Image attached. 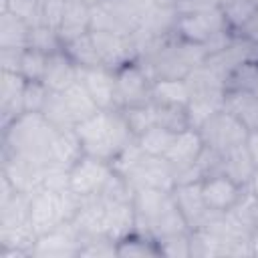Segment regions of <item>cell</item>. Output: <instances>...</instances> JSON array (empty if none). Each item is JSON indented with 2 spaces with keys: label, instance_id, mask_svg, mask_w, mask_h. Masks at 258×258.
<instances>
[{
  "label": "cell",
  "instance_id": "cell-29",
  "mask_svg": "<svg viewBox=\"0 0 258 258\" xmlns=\"http://www.w3.org/2000/svg\"><path fill=\"white\" fill-rule=\"evenodd\" d=\"M153 107V119L155 125L171 131V133H179L185 129H191L189 125V115H187V107L181 105H165V103H151Z\"/></svg>",
  "mask_w": 258,
  "mask_h": 258
},
{
  "label": "cell",
  "instance_id": "cell-23",
  "mask_svg": "<svg viewBox=\"0 0 258 258\" xmlns=\"http://www.w3.org/2000/svg\"><path fill=\"white\" fill-rule=\"evenodd\" d=\"M220 155H222V173L228 175L230 179H234L238 185L246 187L250 183L254 171H256V165H254V161L248 153L246 143H242L238 147H232V149H228Z\"/></svg>",
  "mask_w": 258,
  "mask_h": 258
},
{
  "label": "cell",
  "instance_id": "cell-30",
  "mask_svg": "<svg viewBox=\"0 0 258 258\" xmlns=\"http://www.w3.org/2000/svg\"><path fill=\"white\" fill-rule=\"evenodd\" d=\"M64 52L73 58V62L79 67V69H93V67H103L101 62V56L97 52V46L93 42V36L91 32L89 34H83L75 40H69L64 44Z\"/></svg>",
  "mask_w": 258,
  "mask_h": 258
},
{
  "label": "cell",
  "instance_id": "cell-21",
  "mask_svg": "<svg viewBox=\"0 0 258 258\" xmlns=\"http://www.w3.org/2000/svg\"><path fill=\"white\" fill-rule=\"evenodd\" d=\"M77 81H79V67L64 52V48L48 54L46 71L42 77V83L48 87V91H64Z\"/></svg>",
  "mask_w": 258,
  "mask_h": 258
},
{
  "label": "cell",
  "instance_id": "cell-37",
  "mask_svg": "<svg viewBox=\"0 0 258 258\" xmlns=\"http://www.w3.org/2000/svg\"><path fill=\"white\" fill-rule=\"evenodd\" d=\"M91 258H113L117 256V242L107 236H81V254Z\"/></svg>",
  "mask_w": 258,
  "mask_h": 258
},
{
  "label": "cell",
  "instance_id": "cell-3",
  "mask_svg": "<svg viewBox=\"0 0 258 258\" xmlns=\"http://www.w3.org/2000/svg\"><path fill=\"white\" fill-rule=\"evenodd\" d=\"M75 131L85 155H93L107 163H113V159L135 141L121 109H99L95 115L79 123Z\"/></svg>",
  "mask_w": 258,
  "mask_h": 258
},
{
  "label": "cell",
  "instance_id": "cell-13",
  "mask_svg": "<svg viewBox=\"0 0 258 258\" xmlns=\"http://www.w3.org/2000/svg\"><path fill=\"white\" fill-rule=\"evenodd\" d=\"M113 173V165L93 155H83L71 167V189L81 198L97 196Z\"/></svg>",
  "mask_w": 258,
  "mask_h": 258
},
{
  "label": "cell",
  "instance_id": "cell-7",
  "mask_svg": "<svg viewBox=\"0 0 258 258\" xmlns=\"http://www.w3.org/2000/svg\"><path fill=\"white\" fill-rule=\"evenodd\" d=\"M185 83L189 91V103H187L189 125L191 129H198L210 115H214L224 107L226 83L206 64L194 69L185 77Z\"/></svg>",
  "mask_w": 258,
  "mask_h": 258
},
{
  "label": "cell",
  "instance_id": "cell-9",
  "mask_svg": "<svg viewBox=\"0 0 258 258\" xmlns=\"http://www.w3.org/2000/svg\"><path fill=\"white\" fill-rule=\"evenodd\" d=\"M198 133L204 145L218 153H224L232 147L246 143V137H248V129L236 117H232L226 109H220L214 115H210L198 127Z\"/></svg>",
  "mask_w": 258,
  "mask_h": 258
},
{
  "label": "cell",
  "instance_id": "cell-16",
  "mask_svg": "<svg viewBox=\"0 0 258 258\" xmlns=\"http://www.w3.org/2000/svg\"><path fill=\"white\" fill-rule=\"evenodd\" d=\"M24 89L26 79L18 73L0 75V127H8L24 113Z\"/></svg>",
  "mask_w": 258,
  "mask_h": 258
},
{
  "label": "cell",
  "instance_id": "cell-47",
  "mask_svg": "<svg viewBox=\"0 0 258 258\" xmlns=\"http://www.w3.org/2000/svg\"><path fill=\"white\" fill-rule=\"evenodd\" d=\"M248 187H250V189H252V194L258 198V167H256V171H254V175H252V179H250Z\"/></svg>",
  "mask_w": 258,
  "mask_h": 258
},
{
  "label": "cell",
  "instance_id": "cell-44",
  "mask_svg": "<svg viewBox=\"0 0 258 258\" xmlns=\"http://www.w3.org/2000/svg\"><path fill=\"white\" fill-rule=\"evenodd\" d=\"M26 48H0V69L20 75V62Z\"/></svg>",
  "mask_w": 258,
  "mask_h": 258
},
{
  "label": "cell",
  "instance_id": "cell-11",
  "mask_svg": "<svg viewBox=\"0 0 258 258\" xmlns=\"http://www.w3.org/2000/svg\"><path fill=\"white\" fill-rule=\"evenodd\" d=\"M81 254V234L73 222L38 234L30 258H73Z\"/></svg>",
  "mask_w": 258,
  "mask_h": 258
},
{
  "label": "cell",
  "instance_id": "cell-48",
  "mask_svg": "<svg viewBox=\"0 0 258 258\" xmlns=\"http://www.w3.org/2000/svg\"><path fill=\"white\" fill-rule=\"evenodd\" d=\"M250 246H252V256H258V228L254 230V234L250 238Z\"/></svg>",
  "mask_w": 258,
  "mask_h": 258
},
{
  "label": "cell",
  "instance_id": "cell-20",
  "mask_svg": "<svg viewBox=\"0 0 258 258\" xmlns=\"http://www.w3.org/2000/svg\"><path fill=\"white\" fill-rule=\"evenodd\" d=\"M232 117H236L248 131L258 127V97L248 89H226L224 107Z\"/></svg>",
  "mask_w": 258,
  "mask_h": 258
},
{
  "label": "cell",
  "instance_id": "cell-43",
  "mask_svg": "<svg viewBox=\"0 0 258 258\" xmlns=\"http://www.w3.org/2000/svg\"><path fill=\"white\" fill-rule=\"evenodd\" d=\"M177 14H194V12H206L220 8V0H175L173 4Z\"/></svg>",
  "mask_w": 258,
  "mask_h": 258
},
{
  "label": "cell",
  "instance_id": "cell-19",
  "mask_svg": "<svg viewBox=\"0 0 258 258\" xmlns=\"http://www.w3.org/2000/svg\"><path fill=\"white\" fill-rule=\"evenodd\" d=\"M204 149V141L198 133V129H185L173 135V141L165 153V159L171 163L173 171L189 167L198 161L200 153Z\"/></svg>",
  "mask_w": 258,
  "mask_h": 258
},
{
  "label": "cell",
  "instance_id": "cell-24",
  "mask_svg": "<svg viewBox=\"0 0 258 258\" xmlns=\"http://www.w3.org/2000/svg\"><path fill=\"white\" fill-rule=\"evenodd\" d=\"M32 226L30 220V194L16 191L8 200L0 202V232Z\"/></svg>",
  "mask_w": 258,
  "mask_h": 258
},
{
  "label": "cell",
  "instance_id": "cell-12",
  "mask_svg": "<svg viewBox=\"0 0 258 258\" xmlns=\"http://www.w3.org/2000/svg\"><path fill=\"white\" fill-rule=\"evenodd\" d=\"M93 42L101 56L103 67L117 71L133 60H137V44L133 34H117L107 30H91Z\"/></svg>",
  "mask_w": 258,
  "mask_h": 258
},
{
  "label": "cell",
  "instance_id": "cell-50",
  "mask_svg": "<svg viewBox=\"0 0 258 258\" xmlns=\"http://www.w3.org/2000/svg\"><path fill=\"white\" fill-rule=\"evenodd\" d=\"M87 6H91V8H95V6H99V4H103L105 0H83Z\"/></svg>",
  "mask_w": 258,
  "mask_h": 258
},
{
  "label": "cell",
  "instance_id": "cell-46",
  "mask_svg": "<svg viewBox=\"0 0 258 258\" xmlns=\"http://www.w3.org/2000/svg\"><path fill=\"white\" fill-rule=\"evenodd\" d=\"M246 147H248V153H250V157H252L254 165L258 167V127L248 131V137H246Z\"/></svg>",
  "mask_w": 258,
  "mask_h": 258
},
{
  "label": "cell",
  "instance_id": "cell-40",
  "mask_svg": "<svg viewBox=\"0 0 258 258\" xmlns=\"http://www.w3.org/2000/svg\"><path fill=\"white\" fill-rule=\"evenodd\" d=\"M161 256H171V258H191V242H189V232L173 234L167 238L157 240Z\"/></svg>",
  "mask_w": 258,
  "mask_h": 258
},
{
  "label": "cell",
  "instance_id": "cell-32",
  "mask_svg": "<svg viewBox=\"0 0 258 258\" xmlns=\"http://www.w3.org/2000/svg\"><path fill=\"white\" fill-rule=\"evenodd\" d=\"M28 48L52 54L64 48V42L58 34L56 28H50L46 24H34L30 26V36H28Z\"/></svg>",
  "mask_w": 258,
  "mask_h": 258
},
{
  "label": "cell",
  "instance_id": "cell-27",
  "mask_svg": "<svg viewBox=\"0 0 258 258\" xmlns=\"http://www.w3.org/2000/svg\"><path fill=\"white\" fill-rule=\"evenodd\" d=\"M226 216L240 228L244 230L250 238L254 234V230L258 228V198L252 194V189L246 185L242 189V196L238 198V202L226 212Z\"/></svg>",
  "mask_w": 258,
  "mask_h": 258
},
{
  "label": "cell",
  "instance_id": "cell-26",
  "mask_svg": "<svg viewBox=\"0 0 258 258\" xmlns=\"http://www.w3.org/2000/svg\"><path fill=\"white\" fill-rule=\"evenodd\" d=\"M30 26L24 18L8 10L0 12V48H28Z\"/></svg>",
  "mask_w": 258,
  "mask_h": 258
},
{
  "label": "cell",
  "instance_id": "cell-6",
  "mask_svg": "<svg viewBox=\"0 0 258 258\" xmlns=\"http://www.w3.org/2000/svg\"><path fill=\"white\" fill-rule=\"evenodd\" d=\"M175 34L185 42L204 46L208 56L224 48L234 36L220 8L194 14H177Z\"/></svg>",
  "mask_w": 258,
  "mask_h": 258
},
{
  "label": "cell",
  "instance_id": "cell-22",
  "mask_svg": "<svg viewBox=\"0 0 258 258\" xmlns=\"http://www.w3.org/2000/svg\"><path fill=\"white\" fill-rule=\"evenodd\" d=\"M91 32V6H87L83 0H67L64 14L58 26V34L62 42L75 40L83 34Z\"/></svg>",
  "mask_w": 258,
  "mask_h": 258
},
{
  "label": "cell",
  "instance_id": "cell-25",
  "mask_svg": "<svg viewBox=\"0 0 258 258\" xmlns=\"http://www.w3.org/2000/svg\"><path fill=\"white\" fill-rule=\"evenodd\" d=\"M58 93H60V97L64 101V107H67V111H69V115H71L75 125L83 123L85 119H89L91 115H95L99 111L97 103L93 101V97L89 95V91L85 89V85L81 81H77L75 85H71L69 89L58 91Z\"/></svg>",
  "mask_w": 258,
  "mask_h": 258
},
{
  "label": "cell",
  "instance_id": "cell-31",
  "mask_svg": "<svg viewBox=\"0 0 258 258\" xmlns=\"http://www.w3.org/2000/svg\"><path fill=\"white\" fill-rule=\"evenodd\" d=\"M117 256L119 258H145V256H161V252L155 240L139 232H131L117 242Z\"/></svg>",
  "mask_w": 258,
  "mask_h": 258
},
{
  "label": "cell",
  "instance_id": "cell-36",
  "mask_svg": "<svg viewBox=\"0 0 258 258\" xmlns=\"http://www.w3.org/2000/svg\"><path fill=\"white\" fill-rule=\"evenodd\" d=\"M121 113H123V117H125V121H127V125H129V129H131V133L135 135V139H137L141 133H145L149 127L155 125L151 103H147V105H137V107H123Z\"/></svg>",
  "mask_w": 258,
  "mask_h": 258
},
{
  "label": "cell",
  "instance_id": "cell-49",
  "mask_svg": "<svg viewBox=\"0 0 258 258\" xmlns=\"http://www.w3.org/2000/svg\"><path fill=\"white\" fill-rule=\"evenodd\" d=\"M151 4H157V6H171L173 8V4H175V0H149Z\"/></svg>",
  "mask_w": 258,
  "mask_h": 258
},
{
  "label": "cell",
  "instance_id": "cell-34",
  "mask_svg": "<svg viewBox=\"0 0 258 258\" xmlns=\"http://www.w3.org/2000/svg\"><path fill=\"white\" fill-rule=\"evenodd\" d=\"M256 8H258L256 0H226L220 4V10L232 32H236Z\"/></svg>",
  "mask_w": 258,
  "mask_h": 258
},
{
  "label": "cell",
  "instance_id": "cell-41",
  "mask_svg": "<svg viewBox=\"0 0 258 258\" xmlns=\"http://www.w3.org/2000/svg\"><path fill=\"white\" fill-rule=\"evenodd\" d=\"M48 87L42 81H26L24 89V113H40L46 97H48Z\"/></svg>",
  "mask_w": 258,
  "mask_h": 258
},
{
  "label": "cell",
  "instance_id": "cell-18",
  "mask_svg": "<svg viewBox=\"0 0 258 258\" xmlns=\"http://www.w3.org/2000/svg\"><path fill=\"white\" fill-rule=\"evenodd\" d=\"M242 189V185H238L224 173H216L202 179V196L214 214H226L238 202Z\"/></svg>",
  "mask_w": 258,
  "mask_h": 258
},
{
  "label": "cell",
  "instance_id": "cell-39",
  "mask_svg": "<svg viewBox=\"0 0 258 258\" xmlns=\"http://www.w3.org/2000/svg\"><path fill=\"white\" fill-rule=\"evenodd\" d=\"M12 12L28 24H40V0H0V12Z\"/></svg>",
  "mask_w": 258,
  "mask_h": 258
},
{
  "label": "cell",
  "instance_id": "cell-42",
  "mask_svg": "<svg viewBox=\"0 0 258 258\" xmlns=\"http://www.w3.org/2000/svg\"><path fill=\"white\" fill-rule=\"evenodd\" d=\"M64 6H67V0H40V24H46L58 30L64 14Z\"/></svg>",
  "mask_w": 258,
  "mask_h": 258
},
{
  "label": "cell",
  "instance_id": "cell-38",
  "mask_svg": "<svg viewBox=\"0 0 258 258\" xmlns=\"http://www.w3.org/2000/svg\"><path fill=\"white\" fill-rule=\"evenodd\" d=\"M46 62H48L46 52L26 48L22 54V62H20V75L26 81H42L44 71H46Z\"/></svg>",
  "mask_w": 258,
  "mask_h": 258
},
{
  "label": "cell",
  "instance_id": "cell-45",
  "mask_svg": "<svg viewBox=\"0 0 258 258\" xmlns=\"http://www.w3.org/2000/svg\"><path fill=\"white\" fill-rule=\"evenodd\" d=\"M234 34H238L240 38H244V40H248L250 44L258 46V8L248 16V20H246Z\"/></svg>",
  "mask_w": 258,
  "mask_h": 258
},
{
  "label": "cell",
  "instance_id": "cell-15",
  "mask_svg": "<svg viewBox=\"0 0 258 258\" xmlns=\"http://www.w3.org/2000/svg\"><path fill=\"white\" fill-rule=\"evenodd\" d=\"M79 81L85 85V89L89 91L99 109H121L115 71L107 67L79 69Z\"/></svg>",
  "mask_w": 258,
  "mask_h": 258
},
{
  "label": "cell",
  "instance_id": "cell-2",
  "mask_svg": "<svg viewBox=\"0 0 258 258\" xmlns=\"http://www.w3.org/2000/svg\"><path fill=\"white\" fill-rule=\"evenodd\" d=\"M208 52L200 44L181 40L177 34L159 38L141 48L137 62L149 73L153 81L161 79H185L194 69L204 64Z\"/></svg>",
  "mask_w": 258,
  "mask_h": 258
},
{
  "label": "cell",
  "instance_id": "cell-14",
  "mask_svg": "<svg viewBox=\"0 0 258 258\" xmlns=\"http://www.w3.org/2000/svg\"><path fill=\"white\" fill-rule=\"evenodd\" d=\"M175 204L187 224L189 230H200L204 228L216 214L208 208L204 196H202V181L194 183H177L173 189Z\"/></svg>",
  "mask_w": 258,
  "mask_h": 258
},
{
  "label": "cell",
  "instance_id": "cell-28",
  "mask_svg": "<svg viewBox=\"0 0 258 258\" xmlns=\"http://www.w3.org/2000/svg\"><path fill=\"white\" fill-rule=\"evenodd\" d=\"M151 103H165V105H181V107H187V103H189V91H187L185 79H161V81H153Z\"/></svg>",
  "mask_w": 258,
  "mask_h": 258
},
{
  "label": "cell",
  "instance_id": "cell-35",
  "mask_svg": "<svg viewBox=\"0 0 258 258\" xmlns=\"http://www.w3.org/2000/svg\"><path fill=\"white\" fill-rule=\"evenodd\" d=\"M256 83H258V58H250V60L238 64L226 77V89H248V91H254Z\"/></svg>",
  "mask_w": 258,
  "mask_h": 258
},
{
  "label": "cell",
  "instance_id": "cell-5",
  "mask_svg": "<svg viewBox=\"0 0 258 258\" xmlns=\"http://www.w3.org/2000/svg\"><path fill=\"white\" fill-rule=\"evenodd\" d=\"M113 169L121 173L133 191L137 189H173L175 187V175L173 167L165 157L149 155L141 151L137 145V139L125 147L115 159Z\"/></svg>",
  "mask_w": 258,
  "mask_h": 258
},
{
  "label": "cell",
  "instance_id": "cell-33",
  "mask_svg": "<svg viewBox=\"0 0 258 258\" xmlns=\"http://www.w3.org/2000/svg\"><path fill=\"white\" fill-rule=\"evenodd\" d=\"M173 135L171 131L159 127V125H153L149 127L145 133H141L137 137V145L141 147V151L149 153V155H159V157H165L171 141H173Z\"/></svg>",
  "mask_w": 258,
  "mask_h": 258
},
{
  "label": "cell",
  "instance_id": "cell-17",
  "mask_svg": "<svg viewBox=\"0 0 258 258\" xmlns=\"http://www.w3.org/2000/svg\"><path fill=\"white\" fill-rule=\"evenodd\" d=\"M0 161H2L0 173L6 175L18 191L32 196L36 189L42 187V175H44L46 167L36 165V163L26 161V159H20V157H12V155H2Z\"/></svg>",
  "mask_w": 258,
  "mask_h": 258
},
{
  "label": "cell",
  "instance_id": "cell-10",
  "mask_svg": "<svg viewBox=\"0 0 258 258\" xmlns=\"http://www.w3.org/2000/svg\"><path fill=\"white\" fill-rule=\"evenodd\" d=\"M117 77V95H119V107H137L151 103V89L153 79L143 69L141 62L133 60L121 69L115 71Z\"/></svg>",
  "mask_w": 258,
  "mask_h": 258
},
{
  "label": "cell",
  "instance_id": "cell-4",
  "mask_svg": "<svg viewBox=\"0 0 258 258\" xmlns=\"http://www.w3.org/2000/svg\"><path fill=\"white\" fill-rule=\"evenodd\" d=\"M135 232L161 240L173 234L191 232L175 204L171 189H137L133 196Z\"/></svg>",
  "mask_w": 258,
  "mask_h": 258
},
{
  "label": "cell",
  "instance_id": "cell-8",
  "mask_svg": "<svg viewBox=\"0 0 258 258\" xmlns=\"http://www.w3.org/2000/svg\"><path fill=\"white\" fill-rule=\"evenodd\" d=\"M81 196L73 189L67 191H52V189H36L30 196V220L36 234H44L52 228H58L67 222H73L79 208Z\"/></svg>",
  "mask_w": 258,
  "mask_h": 258
},
{
  "label": "cell",
  "instance_id": "cell-1",
  "mask_svg": "<svg viewBox=\"0 0 258 258\" xmlns=\"http://www.w3.org/2000/svg\"><path fill=\"white\" fill-rule=\"evenodd\" d=\"M58 129L42 113H22L2 129V155L20 157L36 165H50L52 143Z\"/></svg>",
  "mask_w": 258,
  "mask_h": 258
},
{
  "label": "cell",
  "instance_id": "cell-51",
  "mask_svg": "<svg viewBox=\"0 0 258 258\" xmlns=\"http://www.w3.org/2000/svg\"><path fill=\"white\" fill-rule=\"evenodd\" d=\"M254 93H256V97H258V83H256V87H254Z\"/></svg>",
  "mask_w": 258,
  "mask_h": 258
}]
</instances>
